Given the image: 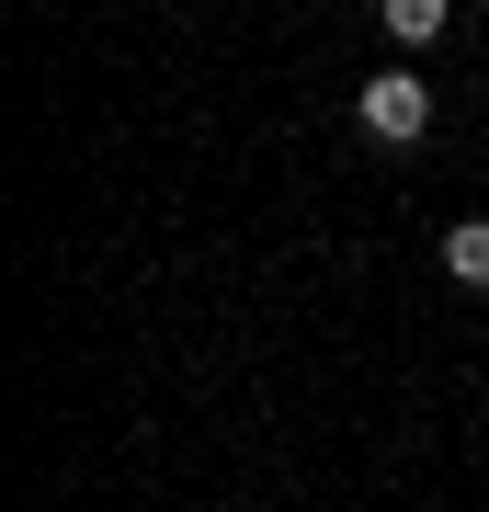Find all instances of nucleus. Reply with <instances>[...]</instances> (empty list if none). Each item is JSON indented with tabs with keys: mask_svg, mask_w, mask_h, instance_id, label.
Here are the masks:
<instances>
[{
	"mask_svg": "<svg viewBox=\"0 0 489 512\" xmlns=\"http://www.w3.org/2000/svg\"><path fill=\"white\" fill-rule=\"evenodd\" d=\"M444 23H455V0H387V35L399 46H433Z\"/></svg>",
	"mask_w": 489,
	"mask_h": 512,
	"instance_id": "nucleus-3",
	"label": "nucleus"
},
{
	"mask_svg": "<svg viewBox=\"0 0 489 512\" xmlns=\"http://www.w3.org/2000/svg\"><path fill=\"white\" fill-rule=\"evenodd\" d=\"M433 262H444V285H467V296H489V217H455V228L433 239Z\"/></svg>",
	"mask_w": 489,
	"mask_h": 512,
	"instance_id": "nucleus-2",
	"label": "nucleus"
},
{
	"mask_svg": "<svg viewBox=\"0 0 489 512\" xmlns=\"http://www.w3.org/2000/svg\"><path fill=\"white\" fill-rule=\"evenodd\" d=\"M353 114H364L376 148H410V137H433V80H421V69H376L353 92Z\"/></svg>",
	"mask_w": 489,
	"mask_h": 512,
	"instance_id": "nucleus-1",
	"label": "nucleus"
}]
</instances>
